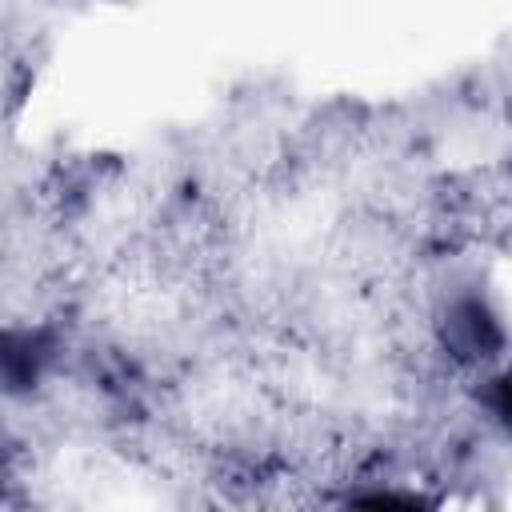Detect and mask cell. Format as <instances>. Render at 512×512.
Listing matches in <instances>:
<instances>
[{"mask_svg":"<svg viewBox=\"0 0 512 512\" xmlns=\"http://www.w3.org/2000/svg\"><path fill=\"white\" fill-rule=\"evenodd\" d=\"M500 412H504V416L512 420V376H508V380L500 384Z\"/></svg>","mask_w":512,"mask_h":512,"instance_id":"obj_1","label":"cell"}]
</instances>
